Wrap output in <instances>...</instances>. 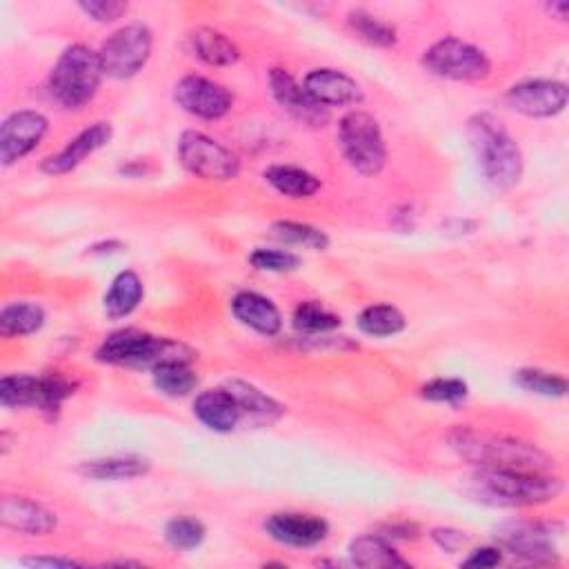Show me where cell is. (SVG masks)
<instances>
[{"instance_id": "obj_1", "label": "cell", "mask_w": 569, "mask_h": 569, "mask_svg": "<svg viewBox=\"0 0 569 569\" xmlns=\"http://www.w3.org/2000/svg\"><path fill=\"white\" fill-rule=\"evenodd\" d=\"M467 139L485 181L496 190H511L522 179V152L491 114H476L467 123Z\"/></svg>"}, {"instance_id": "obj_2", "label": "cell", "mask_w": 569, "mask_h": 569, "mask_svg": "<svg viewBox=\"0 0 569 569\" xmlns=\"http://www.w3.org/2000/svg\"><path fill=\"white\" fill-rule=\"evenodd\" d=\"M562 491L560 478L549 471L480 467L471 476V494L496 507H529L553 500Z\"/></svg>"}, {"instance_id": "obj_3", "label": "cell", "mask_w": 569, "mask_h": 569, "mask_svg": "<svg viewBox=\"0 0 569 569\" xmlns=\"http://www.w3.org/2000/svg\"><path fill=\"white\" fill-rule=\"evenodd\" d=\"M449 443L460 458L469 460L476 467L545 471V474L553 467V460L538 447L522 440L505 438V436H489V434H478L474 429L460 427L449 436Z\"/></svg>"}, {"instance_id": "obj_4", "label": "cell", "mask_w": 569, "mask_h": 569, "mask_svg": "<svg viewBox=\"0 0 569 569\" xmlns=\"http://www.w3.org/2000/svg\"><path fill=\"white\" fill-rule=\"evenodd\" d=\"M194 352L172 338H159L139 329H121L96 349V360L136 369H154L163 363H190Z\"/></svg>"}, {"instance_id": "obj_5", "label": "cell", "mask_w": 569, "mask_h": 569, "mask_svg": "<svg viewBox=\"0 0 569 569\" xmlns=\"http://www.w3.org/2000/svg\"><path fill=\"white\" fill-rule=\"evenodd\" d=\"M103 77L99 52L81 43L70 45L52 70L50 94L63 110H81L96 96Z\"/></svg>"}, {"instance_id": "obj_6", "label": "cell", "mask_w": 569, "mask_h": 569, "mask_svg": "<svg viewBox=\"0 0 569 569\" xmlns=\"http://www.w3.org/2000/svg\"><path fill=\"white\" fill-rule=\"evenodd\" d=\"M338 143L345 161L363 176H376L387 163V148L378 121L363 112L352 110L338 123Z\"/></svg>"}, {"instance_id": "obj_7", "label": "cell", "mask_w": 569, "mask_h": 569, "mask_svg": "<svg viewBox=\"0 0 569 569\" xmlns=\"http://www.w3.org/2000/svg\"><path fill=\"white\" fill-rule=\"evenodd\" d=\"M77 383L61 374L32 376V374H10L0 380V403L3 407H32L45 414H57L61 405L74 396Z\"/></svg>"}, {"instance_id": "obj_8", "label": "cell", "mask_w": 569, "mask_h": 569, "mask_svg": "<svg viewBox=\"0 0 569 569\" xmlns=\"http://www.w3.org/2000/svg\"><path fill=\"white\" fill-rule=\"evenodd\" d=\"M154 34L143 23H132L114 32L101 48V65L105 77L128 81L136 77L150 61Z\"/></svg>"}, {"instance_id": "obj_9", "label": "cell", "mask_w": 569, "mask_h": 569, "mask_svg": "<svg viewBox=\"0 0 569 569\" xmlns=\"http://www.w3.org/2000/svg\"><path fill=\"white\" fill-rule=\"evenodd\" d=\"M423 65L434 77H440L447 81H465V83L482 81L491 72V61L482 50L454 37H447L434 43L423 54Z\"/></svg>"}, {"instance_id": "obj_10", "label": "cell", "mask_w": 569, "mask_h": 569, "mask_svg": "<svg viewBox=\"0 0 569 569\" xmlns=\"http://www.w3.org/2000/svg\"><path fill=\"white\" fill-rule=\"evenodd\" d=\"M183 167L203 181H232L241 174L238 156L203 132H185L179 141Z\"/></svg>"}, {"instance_id": "obj_11", "label": "cell", "mask_w": 569, "mask_h": 569, "mask_svg": "<svg viewBox=\"0 0 569 569\" xmlns=\"http://www.w3.org/2000/svg\"><path fill=\"white\" fill-rule=\"evenodd\" d=\"M174 99L179 108L203 121H219L232 112L234 96L221 83L190 74L176 83Z\"/></svg>"}, {"instance_id": "obj_12", "label": "cell", "mask_w": 569, "mask_h": 569, "mask_svg": "<svg viewBox=\"0 0 569 569\" xmlns=\"http://www.w3.org/2000/svg\"><path fill=\"white\" fill-rule=\"evenodd\" d=\"M567 85L560 81H525L507 90L505 103L509 110L529 119H551L567 108Z\"/></svg>"}, {"instance_id": "obj_13", "label": "cell", "mask_w": 569, "mask_h": 569, "mask_svg": "<svg viewBox=\"0 0 569 569\" xmlns=\"http://www.w3.org/2000/svg\"><path fill=\"white\" fill-rule=\"evenodd\" d=\"M50 130V121L41 112H17L0 128V161L6 167L32 154Z\"/></svg>"}, {"instance_id": "obj_14", "label": "cell", "mask_w": 569, "mask_h": 569, "mask_svg": "<svg viewBox=\"0 0 569 569\" xmlns=\"http://www.w3.org/2000/svg\"><path fill=\"white\" fill-rule=\"evenodd\" d=\"M496 538L505 549L531 562H547L556 556L553 531L549 522L511 520L496 529Z\"/></svg>"}, {"instance_id": "obj_15", "label": "cell", "mask_w": 569, "mask_h": 569, "mask_svg": "<svg viewBox=\"0 0 569 569\" xmlns=\"http://www.w3.org/2000/svg\"><path fill=\"white\" fill-rule=\"evenodd\" d=\"M270 88L276 103L298 123L307 128H325L329 123V110L316 103L305 88L285 70L270 72Z\"/></svg>"}, {"instance_id": "obj_16", "label": "cell", "mask_w": 569, "mask_h": 569, "mask_svg": "<svg viewBox=\"0 0 569 569\" xmlns=\"http://www.w3.org/2000/svg\"><path fill=\"white\" fill-rule=\"evenodd\" d=\"M265 531L281 545L289 547H314L323 542L329 534V525L325 518L314 514L298 511H281L272 514L265 520Z\"/></svg>"}, {"instance_id": "obj_17", "label": "cell", "mask_w": 569, "mask_h": 569, "mask_svg": "<svg viewBox=\"0 0 569 569\" xmlns=\"http://www.w3.org/2000/svg\"><path fill=\"white\" fill-rule=\"evenodd\" d=\"M0 525L19 534L45 536L57 529L59 520L57 514L41 502L23 496H3L0 500Z\"/></svg>"}, {"instance_id": "obj_18", "label": "cell", "mask_w": 569, "mask_h": 569, "mask_svg": "<svg viewBox=\"0 0 569 569\" xmlns=\"http://www.w3.org/2000/svg\"><path fill=\"white\" fill-rule=\"evenodd\" d=\"M305 92L321 105L329 108H343V105H358L363 103V90L360 85L338 70H314L303 81Z\"/></svg>"}, {"instance_id": "obj_19", "label": "cell", "mask_w": 569, "mask_h": 569, "mask_svg": "<svg viewBox=\"0 0 569 569\" xmlns=\"http://www.w3.org/2000/svg\"><path fill=\"white\" fill-rule=\"evenodd\" d=\"M112 141V125L110 123H96L92 128H88L85 132H81L74 141H70V145L65 150H61L59 154L50 156L43 161L41 170L50 176H63L74 172L88 156H92L94 152H99L101 148H105Z\"/></svg>"}, {"instance_id": "obj_20", "label": "cell", "mask_w": 569, "mask_h": 569, "mask_svg": "<svg viewBox=\"0 0 569 569\" xmlns=\"http://www.w3.org/2000/svg\"><path fill=\"white\" fill-rule=\"evenodd\" d=\"M194 416L207 429L221 431V434L232 431L243 418L241 407H238L236 398L227 392V387L207 389V392L199 394V398L194 400Z\"/></svg>"}, {"instance_id": "obj_21", "label": "cell", "mask_w": 569, "mask_h": 569, "mask_svg": "<svg viewBox=\"0 0 569 569\" xmlns=\"http://www.w3.org/2000/svg\"><path fill=\"white\" fill-rule=\"evenodd\" d=\"M232 314L245 327H250L263 336H276L283 327V316H281L278 307L267 296L256 294V292L236 294L232 301Z\"/></svg>"}, {"instance_id": "obj_22", "label": "cell", "mask_w": 569, "mask_h": 569, "mask_svg": "<svg viewBox=\"0 0 569 569\" xmlns=\"http://www.w3.org/2000/svg\"><path fill=\"white\" fill-rule=\"evenodd\" d=\"M349 556L356 567L363 569H389V567H407V560L376 534H365L352 540Z\"/></svg>"}, {"instance_id": "obj_23", "label": "cell", "mask_w": 569, "mask_h": 569, "mask_svg": "<svg viewBox=\"0 0 569 569\" xmlns=\"http://www.w3.org/2000/svg\"><path fill=\"white\" fill-rule=\"evenodd\" d=\"M190 45L196 59L212 68H230L241 59L238 48L221 32L210 28H199L190 34Z\"/></svg>"}, {"instance_id": "obj_24", "label": "cell", "mask_w": 569, "mask_h": 569, "mask_svg": "<svg viewBox=\"0 0 569 569\" xmlns=\"http://www.w3.org/2000/svg\"><path fill=\"white\" fill-rule=\"evenodd\" d=\"M225 387L236 398V403L241 407V414L250 416L256 423H267L270 425V423L278 420L285 411L274 398H270L265 392H261L258 387H254L245 380L234 378V380H227Z\"/></svg>"}, {"instance_id": "obj_25", "label": "cell", "mask_w": 569, "mask_h": 569, "mask_svg": "<svg viewBox=\"0 0 569 569\" xmlns=\"http://www.w3.org/2000/svg\"><path fill=\"white\" fill-rule=\"evenodd\" d=\"M145 287L136 272L125 270L114 281L105 294V312L110 318H125L130 316L143 301Z\"/></svg>"}, {"instance_id": "obj_26", "label": "cell", "mask_w": 569, "mask_h": 569, "mask_svg": "<svg viewBox=\"0 0 569 569\" xmlns=\"http://www.w3.org/2000/svg\"><path fill=\"white\" fill-rule=\"evenodd\" d=\"M265 181L287 199H312L321 190V179L292 165H272L265 170Z\"/></svg>"}, {"instance_id": "obj_27", "label": "cell", "mask_w": 569, "mask_h": 569, "mask_svg": "<svg viewBox=\"0 0 569 569\" xmlns=\"http://www.w3.org/2000/svg\"><path fill=\"white\" fill-rule=\"evenodd\" d=\"M150 471V463L136 456H114L88 460L79 467V474L92 480H128Z\"/></svg>"}, {"instance_id": "obj_28", "label": "cell", "mask_w": 569, "mask_h": 569, "mask_svg": "<svg viewBox=\"0 0 569 569\" xmlns=\"http://www.w3.org/2000/svg\"><path fill=\"white\" fill-rule=\"evenodd\" d=\"M45 325V309L37 303H12L0 312V334L6 338L37 334Z\"/></svg>"}, {"instance_id": "obj_29", "label": "cell", "mask_w": 569, "mask_h": 569, "mask_svg": "<svg viewBox=\"0 0 569 569\" xmlns=\"http://www.w3.org/2000/svg\"><path fill=\"white\" fill-rule=\"evenodd\" d=\"M405 325H407V321H405L403 312L394 305H387V303L369 305L358 316L360 332L367 334V336H374V338L396 336L405 329Z\"/></svg>"}, {"instance_id": "obj_30", "label": "cell", "mask_w": 569, "mask_h": 569, "mask_svg": "<svg viewBox=\"0 0 569 569\" xmlns=\"http://www.w3.org/2000/svg\"><path fill=\"white\" fill-rule=\"evenodd\" d=\"M347 23L352 28V32L363 39L369 45L376 48H394L398 37H396V28L380 21L378 17L365 12V10H352L347 14Z\"/></svg>"}, {"instance_id": "obj_31", "label": "cell", "mask_w": 569, "mask_h": 569, "mask_svg": "<svg viewBox=\"0 0 569 569\" xmlns=\"http://www.w3.org/2000/svg\"><path fill=\"white\" fill-rule=\"evenodd\" d=\"M152 372H154L156 389L172 398L187 396L199 385V376L194 374L190 363H163Z\"/></svg>"}, {"instance_id": "obj_32", "label": "cell", "mask_w": 569, "mask_h": 569, "mask_svg": "<svg viewBox=\"0 0 569 569\" xmlns=\"http://www.w3.org/2000/svg\"><path fill=\"white\" fill-rule=\"evenodd\" d=\"M272 232L276 238L289 243V245H301L307 250L323 252L329 247V236L307 223H294V221H278L272 225Z\"/></svg>"}, {"instance_id": "obj_33", "label": "cell", "mask_w": 569, "mask_h": 569, "mask_svg": "<svg viewBox=\"0 0 569 569\" xmlns=\"http://www.w3.org/2000/svg\"><path fill=\"white\" fill-rule=\"evenodd\" d=\"M341 325V318L316 301H305L294 312V327L303 334H325Z\"/></svg>"}, {"instance_id": "obj_34", "label": "cell", "mask_w": 569, "mask_h": 569, "mask_svg": "<svg viewBox=\"0 0 569 569\" xmlns=\"http://www.w3.org/2000/svg\"><path fill=\"white\" fill-rule=\"evenodd\" d=\"M205 525L192 516H176L165 525V538L174 549L190 551L203 545L205 540Z\"/></svg>"}, {"instance_id": "obj_35", "label": "cell", "mask_w": 569, "mask_h": 569, "mask_svg": "<svg viewBox=\"0 0 569 569\" xmlns=\"http://www.w3.org/2000/svg\"><path fill=\"white\" fill-rule=\"evenodd\" d=\"M516 385L547 398H560L567 394V380L558 374L542 372V369H518L514 376Z\"/></svg>"}, {"instance_id": "obj_36", "label": "cell", "mask_w": 569, "mask_h": 569, "mask_svg": "<svg viewBox=\"0 0 569 569\" xmlns=\"http://www.w3.org/2000/svg\"><path fill=\"white\" fill-rule=\"evenodd\" d=\"M250 263L261 270V272H272V274H285L294 272L301 265V258L292 252H281V250H256L250 256Z\"/></svg>"}, {"instance_id": "obj_37", "label": "cell", "mask_w": 569, "mask_h": 569, "mask_svg": "<svg viewBox=\"0 0 569 569\" xmlns=\"http://www.w3.org/2000/svg\"><path fill=\"white\" fill-rule=\"evenodd\" d=\"M420 394L434 403H460L467 396V383L460 378H434L423 385Z\"/></svg>"}, {"instance_id": "obj_38", "label": "cell", "mask_w": 569, "mask_h": 569, "mask_svg": "<svg viewBox=\"0 0 569 569\" xmlns=\"http://www.w3.org/2000/svg\"><path fill=\"white\" fill-rule=\"evenodd\" d=\"M81 10L96 23H114L128 12V3H119V0H88V3H81Z\"/></svg>"}, {"instance_id": "obj_39", "label": "cell", "mask_w": 569, "mask_h": 569, "mask_svg": "<svg viewBox=\"0 0 569 569\" xmlns=\"http://www.w3.org/2000/svg\"><path fill=\"white\" fill-rule=\"evenodd\" d=\"M431 540H434L440 549L454 553V551H458V549L467 542V536H465V531H458V529L436 527V529H431Z\"/></svg>"}, {"instance_id": "obj_40", "label": "cell", "mask_w": 569, "mask_h": 569, "mask_svg": "<svg viewBox=\"0 0 569 569\" xmlns=\"http://www.w3.org/2000/svg\"><path fill=\"white\" fill-rule=\"evenodd\" d=\"M500 560H502V553L498 547H480V549H474L463 560V565L465 567H496Z\"/></svg>"}, {"instance_id": "obj_41", "label": "cell", "mask_w": 569, "mask_h": 569, "mask_svg": "<svg viewBox=\"0 0 569 569\" xmlns=\"http://www.w3.org/2000/svg\"><path fill=\"white\" fill-rule=\"evenodd\" d=\"M23 565L28 567H50V569H72V567H83V562L72 560V558H61V556H34V558H21Z\"/></svg>"}, {"instance_id": "obj_42", "label": "cell", "mask_w": 569, "mask_h": 569, "mask_svg": "<svg viewBox=\"0 0 569 569\" xmlns=\"http://www.w3.org/2000/svg\"><path fill=\"white\" fill-rule=\"evenodd\" d=\"M549 10L556 12L560 21H565L567 14H569V3H565V0H558V3H551V6H549Z\"/></svg>"}]
</instances>
